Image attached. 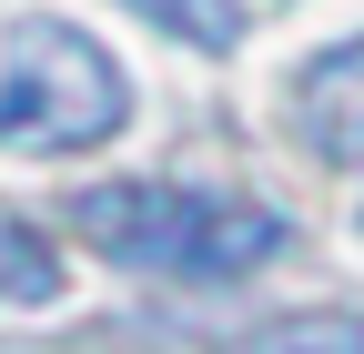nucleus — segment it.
Segmentation results:
<instances>
[{"label":"nucleus","mask_w":364,"mask_h":354,"mask_svg":"<svg viewBox=\"0 0 364 354\" xmlns=\"http://www.w3.org/2000/svg\"><path fill=\"white\" fill-rule=\"evenodd\" d=\"M71 223L91 233V253L172 284H243L253 263L284 253V213L203 193V183H102L71 203Z\"/></svg>","instance_id":"1"},{"label":"nucleus","mask_w":364,"mask_h":354,"mask_svg":"<svg viewBox=\"0 0 364 354\" xmlns=\"http://www.w3.org/2000/svg\"><path fill=\"white\" fill-rule=\"evenodd\" d=\"M122 122H132V81L81 21H51V11L11 21V41H0V142L11 152L51 162L81 142H112Z\"/></svg>","instance_id":"2"},{"label":"nucleus","mask_w":364,"mask_h":354,"mask_svg":"<svg viewBox=\"0 0 364 354\" xmlns=\"http://www.w3.org/2000/svg\"><path fill=\"white\" fill-rule=\"evenodd\" d=\"M294 122L324 162H364V41H334L314 51L294 81Z\"/></svg>","instance_id":"3"},{"label":"nucleus","mask_w":364,"mask_h":354,"mask_svg":"<svg viewBox=\"0 0 364 354\" xmlns=\"http://www.w3.org/2000/svg\"><path fill=\"white\" fill-rule=\"evenodd\" d=\"M122 11H142L152 31L193 41V51H233L243 41V0H122Z\"/></svg>","instance_id":"4"},{"label":"nucleus","mask_w":364,"mask_h":354,"mask_svg":"<svg viewBox=\"0 0 364 354\" xmlns=\"http://www.w3.org/2000/svg\"><path fill=\"white\" fill-rule=\"evenodd\" d=\"M0 294L11 304H51L61 294V263H51V243H41L21 213H0Z\"/></svg>","instance_id":"5"},{"label":"nucleus","mask_w":364,"mask_h":354,"mask_svg":"<svg viewBox=\"0 0 364 354\" xmlns=\"http://www.w3.org/2000/svg\"><path fill=\"white\" fill-rule=\"evenodd\" d=\"M233 354H364V314H294V324H263Z\"/></svg>","instance_id":"6"}]
</instances>
